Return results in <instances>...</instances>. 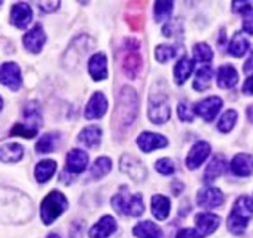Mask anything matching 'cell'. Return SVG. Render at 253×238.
<instances>
[{
    "label": "cell",
    "instance_id": "cell-1",
    "mask_svg": "<svg viewBox=\"0 0 253 238\" xmlns=\"http://www.w3.org/2000/svg\"><path fill=\"white\" fill-rule=\"evenodd\" d=\"M138 114V96L135 89L124 86L119 95L113 115V128L115 132H125L135 122Z\"/></svg>",
    "mask_w": 253,
    "mask_h": 238
},
{
    "label": "cell",
    "instance_id": "cell-2",
    "mask_svg": "<svg viewBox=\"0 0 253 238\" xmlns=\"http://www.w3.org/2000/svg\"><path fill=\"white\" fill-rule=\"evenodd\" d=\"M253 217V200L247 195H242L235 201L231 212L227 217V229L231 234L244 235Z\"/></svg>",
    "mask_w": 253,
    "mask_h": 238
},
{
    "label": "cell",
    "instance_id": "cell-3",
    "mask_svg": "<svg viewBox=\"0 0 253 238\" xmlns=\"http://www.w3.org/2000/svg\"><path fill=\"white\" fill-rule=\"evenodd\" d=\"M111 205L116 212L125 216L138 217L145 212L142 195L130 194L126 188H121L120 192L111 199Z\"/></svg>",
    "mask_w": 253,
    "mask_h": 238
},
{
    "label": "cell",
    "instance_id": "cell-4",
    "mask_svg": "<svg viewBox=\"0 0 253 238\" xmlns=\"http://www.w3.org/2000/svg\"><path fill=\"white\" fill-rule=\"evenodd\" d=\"M68 207L67 198L58 190H52L41 202V220L44 225H51Z\"/></svg>",
    "mask_w": 253,
    "mask_h": 238
},
{
    "label": "cell",
    "instance_id": "cell-5",
    "mask_svg": "<svg viewBox=\"0 0 253 238\" xmlns=\"http://www.w3.org/2000/svg\"><path fill=\"white\" fill-rule=\"evenodd\" d=\"M170 118V106L168 103V96L162 91L151 93L148 100V119L156 125H162L167 122Z\"/></svg>",
    "mask_w": 253,
    "mask_h": 238
},
{
    "label": "cell",
    "instance_id": "cell-6",
    "mask_svg": "<svg viewBox=\"0 0 253 238\" xmlns=\"http://www.w3.org/2000/svg\"><path fill=\"white\" fill-rule=\"evenodd\" d=\"M126 53L123 59V69L125 72L126 76L130 79L136 78L138 73H140L141 68H142V58L138 52L140 48V43L137 40L128 39L125 42Z\"/></svg>",
    "mask_w": 253,
    "mask_h": 238
},
{
    "label": "cell",
    "instance_id": "cell-7",
    "mask_svg": "<svg viewBox=\"0 0 253 238\" xmlns=\"http://www.w3.org/2000/svg\"><path fill=\"white\" fill-rule=\"evenodd\" d=\"M120 169L135 182H143L147 178V168L131 155H124L120 159Z\"/></svg>",
    "mask_w": 253,
    "mask_h": 238
},
{
    "label": "cell",
    "instance_id": "cell-8",
    "mask_svg": "<svg viewBox=\"0 0 253 238\" xmlns=\"http://www.w3.org/2000/svg\"><path fill=\"white\" fill-rule=\"evenodd\" d=\"M21 71L15 62H5L0 66V84L16 91L21 86Z\"/></svg>",
    "mask_w": 253,
    "mask_h": 238
},
{
    "label": "cell",
    "instance_id": "cell-9",
    "mask_svg": "<svg viewBox=\"0 0 253 238\" xmlns=\"http://www.w3.org/2000/svg\"><path fill=\"white\" fill-rule=\"evenodd\" d=\"M222 99L219 96H209L194 105V114L200 116L207 122H211L222 108Z\"/></svg>",
    "mask_w": 253,
    "mask_h": 238
},
{
    "label": "cell",
    "instance_id": "cell-10",
    "mask_svg": "<svg viewBox=\"0 0 253 238\" xmlns=\"http://www.w3.org/2000/svg\"><path fill=\"white\" fill-rule=\"evenodd\" d=\"M108 99L101 91H95L89 99L88 104L85 106L84 116L88 120H95V119H101L108 111Z\"/></svg>",
    "mask_w": 253,
    "mask_h": 238
},
{
    "label": "cell",
    "instance_id": "cell-11",
    "mask_svg": "<svg viewBox=\"0 0 253 238\" xmlns=\"http://www.w3.org/2000/svg\"><path fill=\"white\" fill-rule=\"evenodd\" d=\"M210 153H211V147H210L209 143L205 142V141H199V142L195 143L188 153L187 159H185L188 169L194 170L199 168L208 159Z\"/></svg>",
    "mask_w": 253,
    "mask_h": 238
},
{
    "label": "cell",
    "instance_id": "cell-12",
    "mask_svg": "<svg viewBox=\"0 0 253 238\" xmlns=\"http://www.w3.org/2000/svg\"><path fill=\"white\" fill-rule=\"evenodd\" d=\"M197 202L203 209H215L224 202V194L217 188H203L197 194Z\"/></svg>",
    "mask_w": 253,
    "mask_h": 238
},
{
    "label": "cell",
    "instance_id": "cell-13",
    "mask_svg": "<svg viewBox=\"0 0 253 238\" xmlns=\"http://www.w3.org/2000/svg\"><path fill=\"white\" fill-rule=\"evenodd\" d=\"M25 48L31 53H39L46 43V34L40 24H36L22 37Z\"/></svg>",
    "mask_w": 253,
    "mask_h": 238
},
{
    "label": "cell",
    "instance_id": "cell-14",
    "mask_svg": "<svg viewBox=\"0 0 253 238\" xmlns=\"http://www.w3.org/2000/svg\"><path fill=\"white\" fill-rule=\"evenodd\" d=\"M137 145L142 152L150 153L156 150H161L165 148L168 145V141L165 136L160 135V133L153 132H142L137 137Z\"/></svg>",
    "mask_w": 253,
    "mask_h": 238
},
{
    "label": "cell",
    "instance_id": "cell-15",
    "mask_svg": "<svg viewBox=\"0 0 253 238\" xmlns=\"http://www.w3.org/2000/svg\"><path fill=\"white\" fill-rule=\"evenodd\" d=\"M89 156L88 153L84 152L82 150H74L69 151L67 153L66 157V170L68 173H73V174H79L83 173L88 167Z\"/></svg>",
    "mask_w": 253,
    "mask_h": 238
},
{
    "label": "cell",
    "instance_id": "cell-16",
    "mask_svg": "<svg viewBox=\"0 0 253 238\" xmlns=\"http://www.w3.org/2000/svg\"><path fill=\"white\" fill-rule=\"evenodd\" d=\"M88 71L93 80H105L108 78V57L106 54L101 53V52L93 54L89 59Z\"/></svg>",
    "mask_w": 253,
    "mask_h": 238
},
{
    "label": "cell",
    "instance_id": "cell-17",
    "mask_svg": "<svg viewBox=\"0 0 253 238\" xmlns=\"http://www.w3.org/2000/svg\"><path fill=\"white\" fill-rule=\"evenodd\" d=\"M32 10L26 2H17L12 5L10 12V22L17 29H26L27 25L32 21Z\"/></svg>",
    "mask_w": 253,
    "mask_h": 238
},
{
    "label": "cell",
    "instance_id": "cell-18",
    "mask_svg": "<svg viewBox=\"0 0 253 238\" xmlns=\"http://www.w3.org/2000/svg\"><path fill=\"white\" fill-rule=\"evenodd\" d=\"M118 230L116 220L110 215H105L101 217L90 230L89 237L90 238H108Z\"/></svg>",
    "mask_w": 253,
    "mask_h": 238
},
{
    "label": "cell",
    "instance_id": "cell-19",
    "mask_svg": "<svg viewBox=\"0 0 253 238\" xmlns=\"http://www.w3.org/2000/svg\"><path fill=\"white\" fill-rule=\"evenodd\" d=\"M220 219L217 215L210 214V212H200L195 216V225L198 227V231L203 235V236H208L211 235L217 230L220 226Z\"/></svg>",
    "mask_w": 253,
    "mask_h": 238
},
{
    "label": "cell",
    "instance_id": "cell-20",
    "mask_svg": "<svg viewBox=\"0 0 253 238\" xmlns=\"http://www.w3.org/2000/svg\"><path fill=\"white\" fill-rule=\"evenodd\" d=\"M231 170L239 177H250L253 174V156L239 153L231 160Z\"/></svg>",
    "mask_w": 253,
    "mask_h": 238
},
{
    "label": "cell",
    "instance_id": "cell-21",
    "mask_svg": "<svg viewBox=\"0 0 253 238\" xmlns=\"http://www.w3.org/2000/svg\"><path fill=\"white\" fill-rule=\"evenodd\" d=\"M217 85L222 89H231L239 81V74H237L236 68L231 64H225L217 69L216 76Z\"/></svg>",
    "mask_w": 253,
    "mask_h": 238
},
{
    "label": "cell",
    "instance_id": "cell-22",
    "mask_svg": "<svg viewBox=\"0 0 253 238\" xmlns=\"http://www.w3.org/2000/svg\"><path fill=\"white\" fill-rule=\"evenodd\" d=\"M227 163L226 159H225L222 156L217 155L212 158L211 162L208 164L207 169H205L204 173V180L205 183H212L217 179V178L221 177L222 173L226 170Z\"/></svg>",
    "mask_w": 253,
    "mask_h": 238
},
{
    "label": "cell",
    "instance_id": "cell-23",
    "mask_svg": "<svg viewBox=\"0 0 253 238\" xmlns=\"http://www.w3.org/2000/svg\"><path fill=\"white\" fill-rule=\"evenodd\" d=\"M151 210L153 216L160 221H165L170 212V201L165 195H153L151 200Z\"/></svg>",
    "mask_w": 253,
    "mask_h": 238
},
{
    "label": "cell",
    "instance_id": "cell-24",
    "mask_svg": "<svg viewBox=\"0 0 253 238\" xmlns=\"http://www.w3.org/2000/svg\"><path fill=\"white\" fill-rule=\"evenodd\" d=\"M78 141L88 148L96 147V146L100 145L101 128L95 125L86 126L78 135Z\"/></svg>",
    "mask_w": 253,
    "mask_h": 238
},
{
    "label": "cell",
    "instance_id": "cell-25",
    "mask_svg": "<svg viewBox=\"0 0 253 238\" xmlns=\"http://www.w3.org/2000/svg\"><path fill=\"white\" fill-rule=\"evenodd\" d=\"M133 236L137 238H165L163 232L155 222L152 221H142L138 222L132 230Z\"/></svg>",
    "mask_w": 253,
    "mask_h": 238
},
{
    "label": "cell",
    "instance_id": "cell-26",
    "mask_svg": "<svg viewBox=\"0 0 253 238\" xmlns=\"http://www.w3.org/2000/svg\"><path fill=\"white\" fill-rule=\"evenodd\" d=\"M194 69V62L188 57H183L174 66V80L178 85H182L192 76Z\"/></svg>",
    "mask_w": 253,
    "mask_h": 238
},
{
    "label": "cell",
    "instance_id": "cell-27",
    "mask_svg": "<svg viewBox=\"0 0 253 238\" xmlns=\"http://www.w3.org/2000/svg\"><path fill=\"white\" fill-rule=\"evenodd\" d=\"M24 157V147L19 143H6L0 147V160L4 163H15Z\"/></svg>",
    "mask_w": 253,
    "mask_h": 238
},
{
    "label": "cell",
    "instance_id": "cell-28",
    "mask_svg": "<svg viewBox=\"0 0 253 238\" xmlns=\"http://www.w3.org/2000/svg\"><path fill=\"white\" fill-rule=\"evenodd\" d=\"M56 169L57 163L53 159H43L37 163L36 168H35V178H36L37 182L43 184L53 177Z\"/></svg>",
    "mask_w": 253,
    "mask_h": 238
},
{
    "label": "cell",
    "instance_id": "cell-29",
    "mask_svg": "<svg viewBox=\"0 0 253 238\" xmlns=\"http://www.w3.org/2000/svg\"><path fill=\"white\" fill-rule=\"evenodd\" d=\"M249 48H250V42L249 40L246 39V36H245L242 32H236L229 44V53L231 54V56L240 58V57L246 54V52L249 51Z\"/></svg>",
    "mask_w": 253,
    "mask_h": 238
},
{
    "label": "cell",
    "instance_id": "cell-30",
    "mask_svg": "<svg viewBox=\"0 0 253 238\" xmlns=\"http://www.w3.org/2000/svg\"><path fill=\"white\" fill-rule=\"evenodd\" d=\"M59 135L58 132H49L44 133L36 143V152L44 155V153H51L53 152L54 148L57 147V143H58Z\"/></svg>",
    "mask_w": 253,
    "mask_h": 238
},
{
    "label": "cell",
    "instance_id": "cell-31",
    "mask_svg": "<svg viewBox=\"0 0 253 238\" xmlns=\"http://www.w3.org/2000/svg\"><path fill=\"white\" fill-rule=\"evenodd\" d=\"M212 76H214V72H212L211 67L210 66H204L202 68L198 69L197 76H195V80L193 86H194L195 90L198 91H204L211 84Z\"/></svg>",
    "mask_w": 253,
    "mask_h": 238
},
{
    "label": "cell",
    "instance_id": "cell-32",
    "mask_svg": "<svg viewBox=\"0 0 253 238\" xmlns=\"http://www.w3.org/2000/svg\"><path fill=\"white\" fill-rule=\"evenodd\" d=\"M113 168V162L109 157H99L96 158L94 162L93 167H91V177L94 179H100V178L105 177Z\"/></svg>",
    "mask_w": 253,
    "mask_h": 238
},
{
    "label": "cell",
    "instance_id": "cell-33",
    "mask_svg": "<svg viewBox=\"0 0 253 238\" xmlns=\"http://www.w3.org/2000/svg\"><path fill=\"white\" fill-rule=\"evenodd\" d=\"M24 118L26 120V125L30 127L37 128L41 125V113L36 103L27 104L24 109Z\"/></svg>",
    "mask_w": 253,
    "mask_h": 238
},
{
    "label": "cell",
    "instance_id": "cell-34",
    "mask_svg": "<svg viewBox=\"0 0 253 238\" xmlns=\"http://www.w3.org/2000/svg\"><path fill=\"white\" fill-rule=\"evenodd\" d=\"M193 56H194V61H197L198 63H207V62L211 61L214 53L209 44L200 42L193 47Z\"/></svg>",
    "mask_w": 253,
    "mask_h": 238
},
{
    "label": "cell",
    "instance_id": "cell-35",
    "mask_svg": "<svg viewBox=\"0 0 253 238\" xmlns=\"http://www.w3.org/2000/svg\"><path fill=\"white\" fill-rule=\"evenodd\" d=\"M237 118H239V114H237V111L232 110V109L224 113V115L220 118L219 123H217V128H219L220 132H230L235 127V125H236Z\"/></svg>",
    "mask_w": 253,
    "mask_h": 238
},
{
    "label": "cell",
    "instance_id": "cell-36",
    "mask_svg": "<svg viewBox=\"0 0 253 238\" xmlns=\"http://www.w3.org/2000/svg\"><path fill=\"white\" fill-rule=\"evenodd\" d=\"M174 4L173 1H156L155 20L157 22H165L170 17Z\"/></svg>",
    "mask_w": 253,
    "mask_h": 238
},
{
    "label": "cell",
    "instance_id": "cell-37",
    "mask_svg": "<svg viewBox=\"0 0 253 238\" xmlns=\"http://www.w3.org/2000/svg\"><path fill=\"white\" fill-rule=\"evenodd\" d=\"M177 56V49L170 44H160L156 47V59L160 63H166Z\"/></svg>",
    "mask_w": 253,
    "mask_h": 238
},
{
    "label": "cell",
    "instance_id": "cell-38",
    "mask_svg": "<svg viewBox=\"0 0 253 238\" xmlns=\"http://www.w3.org/2000/svg\"><path fill=\"white\" fill-rule=\"evenodd\" d=\"M37 135V128L30 127L26 123H16L10 131V136H20L24 138H34Z\"/></svg>",
    "mask_w": 253,
    "mask_h": 238
},
{
    "label": "cell",
    "instance_id": "cell-39",
    "mask_svg": "<svg viewBox=\"0 0 253 238\" xmlns=\"http://www.w3.org/2000/svg\"><path fill=\"white\" fill-rule=\"evenodd\" d=\"M155 168L158 173L163 175H170L175 172L174 163L169 158H161V159H158L156 162Z\"/></svg>",
    "mask_w": 253,
    "mask_h": 238
},
{
    "label": "cell",
    "instance_id": "cell-40",
    "mask_svg": "<svg viewBox=\"0 0 253 238\" xmlns=\"http://www.w3.org/2000/svg\"><path fill=\"white\" fill-rule=\"evenodd\" d=\"M178 116L182 121H188V122H192L193 119H194V110H192L189 104L184 103H179L178 105Z\"/></svg>",
    "mask_w": 253,
    "mask_h": 238
},
{
    "label": "cell",
    "instance_id": "cell-41",
    "mask_svg": "<svg viewBox=\"0 0 253 238\" xmlns=\"http://www.w3.org/2000/svg\"><path fill=\"white\" fill-rule=\"evenodd\" d=\"M242 27L244 31L247 34L253 35V6L247 7L244 12H242Z\"/></svg>",
    "mask_w": 253,
    "mask_h": 238
},
{
    "label": "cell",
    "instance_id": "cell-42",
    "mask_svg": "<svg viewBox=\"0 0 253 238\" xmlns=\"http://www.w3.org/2000/svg\"><path fill=\"white\" fill-rule=\"evenodd\" d=\"M175 238H203V235L194 229H182Z\"/></svg>",
    "mask_w": 253,
    "mask_h": 238
},
{
    "label": "cell",
    "instance_id": "cell-43",
    "mask_svg": "<svg viewBox=\"0 0 253 238\" xmlns=\"http://www.w3.org/2000/svg\"><path fill=\"white\" fill-rule=\"evenodd\" d=\"M39 6L44 12H54L59 7V1H41Z\"/></svg>",
    "mask_w": 253,
    "mask_h": 238
},
{
    "label": "cell",
    "instance_id": "cell-44",
    "mask_svg": "<svg viewBox=\"0 0 253 238\" xmlns=\"http://www.w3.org/2000/svg\"><path fill=\"white\" fill-rule=\"evenodd\" d=\"M250 6H252V1H245V0H242V1H234L232 2V11L242 14Z\"/></svg>",
    "mask_w": 253,
    "mask_h": 238
},
{
    "label": "cell",
    "instance_id": "cell-45",
    "mask_svg": "<svg viewBox=\"0 0 253 238\" xmlns=\"http://www.w3.org/2000/svg\"><path fill=\"white\" fill-rule=\"evenodd\" d=\"M242 91L246 95H253V74L246 79L244 86H242Z\"/></svg>",
    "mask_w": 253,
    "mask_h": 238
},
{
    "label": "cell",
    "instance_id": "cell-46",
    "mask_svg": "<svg viewBox=\"0 0 253 238\" xmlns=\"http://www.w3.org/2000/svg\"><path fill=\"white\" fill-rule=\"evenodd\" d=\"M183 189H184V185H183V183H180L179 180H174V182L172 183V190L174 195H179L180 193L183 192Z\"/></svg>",
    "mask_w": 253,
    "mask_h": 238
},
{
    "label": "cell",
    "instance_id": "cell-47",
    "mask_svg": "<svg viewBox=\"0 0 253 238\" xmlns=\"http://www.w3.org/2000/svg\"><path fill=\"white\" fill-rule=\"evenodd\" d=\"M244 71L245 73H251V72H253V47L251 51V56L249 57V59H247L244 66Z\"/></svg>",
    "mask_w": 253,
    "mask_h": 238
},
{
    "label": "cell",
    "instance_id": "cell-48",
    "mask_svg": "<svg viewBox=\"0 0 253 238\" xmlns=\"http://www.w3.org/2000/svg\"><path fill=\"white\" fill-rule=\"evenodd\" d=\"M247 116H249L250 121H252L253 122V105L250 106V108L247 109Z\"/></svg>",
    "mask_w": 253,
    "mask_h": 238
},
{
    "label": "cell",
    "instance_id": "cell-49",
    "mask_svg": "<svg viewBox=\"0 0 253 238\" xmlns=\"http://www.w3.org/2000/svg\"><path fill=\"white\" fill-rule=\"evenodd\" d=\"M47 238H61L58 236V235H56V234H51V235H48V236H47Z\"/></svg>",
    "mask_w": 253,
    "mask_h": 238
},
{
    "label": "cell",
    "instance_id": "cell-50",
    "mask_svg": "<svg viewBox=\"0 0 253 238\" xmlns=\"http://www.w3.org/2000/svg\"><path fill=\"white\" fill-rule=\"evenodd\" d=\"M2 106H4V101H2V98L0 96V110L2 109Z\"/></svg>",
    "mask_w": 253,
    "mask_h": 238
},
{
    "label": "cell",
    "instance_id": "cell-51",
    "mask_svg": "<svg viewBox=\"0 0 253 238\" xmlns=\"http://www.w3.org/2000/svg\"><path fill=\"white\" fill-rule=\"evenodd\" d=\"M1 2H2V1H0V5H1Z\"/></svg>",
    "mask_w": 253,
    "mask_h": 238
}]
</instances>
